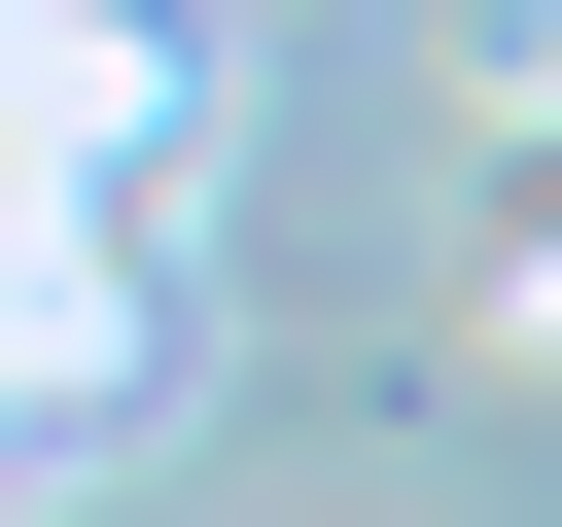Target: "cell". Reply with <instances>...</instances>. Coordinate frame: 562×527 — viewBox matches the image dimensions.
<instances>
[{
	"mask_svg": "<svg viewBox=\"0 0 562 527\" xmlns=\"http://www.w3.org/2000/svg\"><path fill=\"white\" fill-rule=\"evenodd\" d=\"M457 105H492V141H562V0H457Z\"/></svg>",
	"mask_w": 562,
	"mask_h": 527,
	"instance_id": "cell-1",
	"label": "cell"
},
{
	"mask_svg": "<svg viewBox=\"0 0 562 527\" xmlns=\"http://www.w3.org/2000/svg\"><path fill=\"white\" fill-rule=\"evenodd\" d=\"M457 351H492V386H562V211L492 246V316H457Z\"/></svg>",
	"mask_w": 562,
	"mask_h": 527,
	"instance_id": "cell-2",
	"label": "cell"
}]
</instances>
